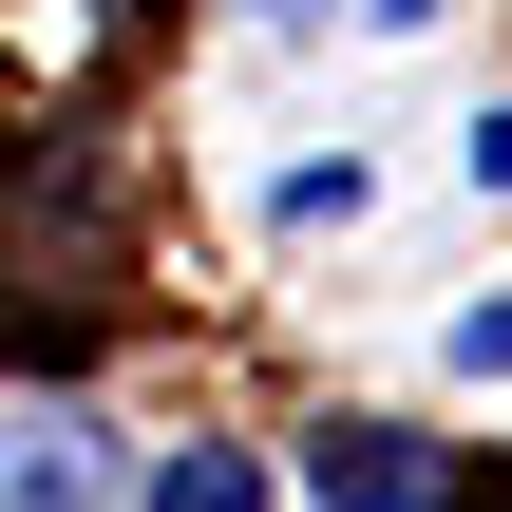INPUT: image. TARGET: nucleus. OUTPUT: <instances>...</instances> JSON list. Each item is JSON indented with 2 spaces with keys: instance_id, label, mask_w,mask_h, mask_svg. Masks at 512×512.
<instances>
[{
  "instance_id": "1",
  "label": "nucleus",
  "mask_w": 512,
  "mask_h": 512,
  "mask_svg": "<svg viewBox=\"0 0 512 512\" xmlns=\"http://www.w3.org/2000/svg\"><path fill=\"white\" fill-rule=\"evenodd\" d=\"M437 494H456V456L418 418H323L304 437V512H437Z\"/></svg>"
},
{
  "instance_id": "2",
  "label": "nucleus",
  "mask_w": 512,
  "mask_h": 512,
  "mask_svg": "<svg viewBox=\"0 0 512 512\" xmlns=\"http://www.w3.org/2000/svg\"><path fill=\"white\" fill-rule=\"evenodd\" d=\"M114 494H133V475L95 456V418H38V437L0 456V512H114Z\"/></svg>"
},
{
  "instance_id": "3",
  "label": "nucleus",
  "mask_w": 512,
  "mask_h": 512,
  "mask_svg": "<svg viewBox=\"0 0 512 512\" xmlns=\"http://www.w3.org/2000/svg\"><path fill=\"white\" fill-rule=\"evenodd\" d=\"M114 512H266V456H247V437H190V456H152Z\"/></svg>"
},
{
  "instance_id": "4",
  "label": "nucleus",
  "mask_w": 512,
  "mask_h": 512,
  "mask_svg": "<svg viewBox=\"0 0 512 512\" xmlns=\"http://www.w3.org/2000/svg\"><path fill=\"white\" fill-rule=\"evenodd\" d=\"M266 209H285V228H361V209H380V171H361V152H323V171H285Z\"/></svg>"
},
{
  "instance_id": "5",
  "label": "nucleus",
  "mask_w": 512,
  "mask_h": 512,
  "mask_svg": "<svg viewBox=\"0 0 512 512\" xmlns=\"http://www.w3.org/2000/svg\"><path fill=\"white\" fill-rule=\"evenodd\" d=\"M437 361H456V380H512V285H494V304H456V342H437Z\"/></svg>"
},
{
  "instance_id": "6",
  "label": "nucleus",
  "mask_w": 512,
  "mask_h": 512,
  "mask_svg": "<svg viewBox=\"0 0 512 512\" xmlns=\"http://www.w3.org/2000/svg\"><path fill=\"white\" fill-rule=\"evenodd\" d=\"M456 171H475V190H512V95L475 114V133H456Z\"/></svg>"
}]
</instances>
